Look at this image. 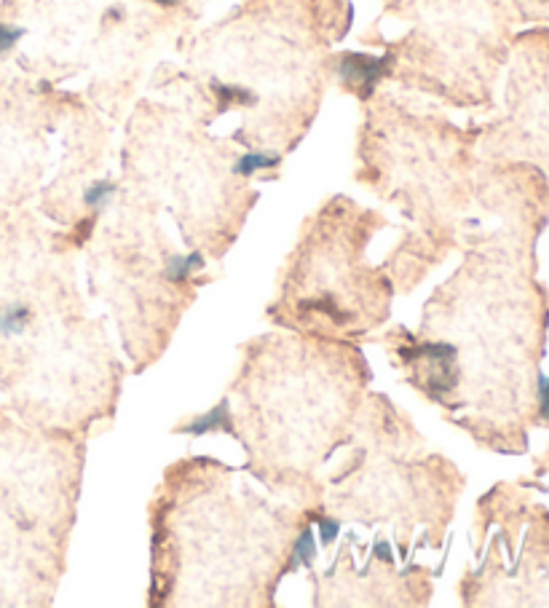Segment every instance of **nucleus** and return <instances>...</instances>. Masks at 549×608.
I'll list each match as a JSON object with an SVG mask.
<instances>
[{"mask_svg":"<svg viewBox=\"0 0 549 608\" xmlns=\"http://www.w3.org/2000/svg\"><path fill=\"white\" fill-rule=\"evenodd\" d=\"M391 70V57H370V54H346L338 62V75L346 86L359 92V97H370L378 81L387 78Z\"/></svg>","mask_w":549,"mask_h":608,"instance_id":"f257e3e1","label":"nucleus"},{"mask_svg":"<svg viewBox=\"0 0 549 608\" xmlns=\"http://www.w3.org/2000/svg\"><path fill=\"white\" fill-rule=\"evenodd\" d=\"M295 566H312L317 560V542H314L312 531H301V536L295 539V549H292Z\"/></svg>","mask_w":549,"mask_h":608,"instance_id":"39448f33","label":"nucleus"},{"mask_svg":"<svg viewBox=\"0 0 549 608\" xmlns=\"http://www.w3.org/2000/svg\"><path fill=\"white\" fill-rule=\"evenodd\" d=\"M198 268H204V257L198 253L174 255V257H169L167 277L172 279V282H180V279H188L191 273H196Z\"/></svg>","mask_w":549,"mask_h":608,"instance_id":"f03ea898","label":"nucleus"},{"mask_svg":"<svg viewBox=\"0 0 549 608\" xmlns=\"http://www.w3.org/2000/svg\"><path fill=\"white\" fill-rule=\"evenodd\" d=\"M22 35H25L22 27L5 25V22H0V54H9V51L14 49L16 44H20Z\"/></svg>","mask_w":549,"mask_h":608,"instance_id":"6e6552de","label":"nucleus"},{"mask_svg":"<svg viewBox=\"0 0 549 608\" xmlns=\"http://www.w3.org/2000/svg\"><path fill=\"white\" fill-rule=\"evenodd\" d=\"M228 424H231V418H228V402H220L215 411H209L207 416L196 418L194 424L188 426L191 435H207V431H215V429H228Z\"/></svg>","mask_w":549,"mask_h":608,"instance_id":"7ed1b4c3","label":"nucleus"},{"mask_svg":"<svg viewBox=\"0 0 549 608\" xmlns=\"http://www.w3.org/2000/svg\"><path fill=\"white\" fill-rule=\"evenodd\" d=\"M156 3H159V5H178L180 0H156Z\"/></svg>","mask_w":549,"mask_h":608,"instance_id":"9d476101","label":"nucleus"},{"mask_svg":"<svg viewBox=\"0 0 549 608\" xmlns=\"http://www.w3.org/2000/svg\"><path fill=\"white\" fill-rule=\"evenodd\" d=\"M115 193V185L113 183H95L89 191L84 193V202L86 207H105V204L110 202V196Z\"/></svg>","mask_w":549,"mask_h":608,"instance_id":"0eeeda50","label":"nucleus"},{"mask_svg":"<svg viewBox=\"0 0 549 608\" xmlns=\"http://www.w3.org/2000/svg\"><path fill=\"white\" fill-rule=\"evenodd\" d=\"M279 163V156H271V154H260V150H255V154H247L242 156V159L236 161V167H233V172L242 174V178H249V174L255 172H263V169H271Z\"/></svg>","mask_w":549,"mask_h":608,"instance_id":"20e7f679","label":"nucleus"},{"mask_svg":"<svg viewBox=\"0 0 549 608\" xmlns=\"http://www.w3.org/2000/svg\"><path fill=\"white\" fill-rule=\"evenodd\" d=\"M215 95H218L220 102H223V108H228V105H253L255 102V95L249 89H244V86L215 84Z\"/></svg>","mask_w":549,"mask_h":608,"instance_id":"423d86ee","label":"nucleus"},{"mask_svg":"<svg viewBox=\"0 0 549 608\" xmlns=\"http://www.w3.org/2000/svg\"><path fill=\"white\" fill-rule=\"evenodd\" d=\"M319 534H322V545L330 547L338 539V523L335 520L319 518Z\"/></svg>","mask_w":549,"mask_h":608,"instance_id":"1a4fd4ad","label":"nucleus"}]
</instances>
